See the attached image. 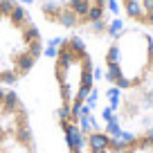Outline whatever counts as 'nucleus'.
<instances>
[{"instance_id":"nucleus-5","label":"nucleus","mask_w":153,"mask_h":153,"mask_svg":"<svg viewBox=\"0 0 153 153\" xmlns=\"http://www.w3.org/2000/svg\"><path fill=\"white\" fill-rule=\"evenodd\" d=\"M88 122L106 126L113 133L133 135L153 128V83L133 90L110 92L101 88Z\"/></svg>"},{"instance_id":"nucleus-9","label":"nucleus","mask_w":153,"mask_h":153,"mask_svg":"<svg viewBox=\"0 0 153 153\" xmlns=\"http://www.w3.org/2000/svg\"><path fill=\"white\" fill-rule=\"evenodd\" d=\"M23 2H27L29 7H34V5H38V2H45V0H23Z\"/></svg>"},{"instance_id":"nucleus-2","label":"nucleus","mask_w":153,"mask_h":153,"mask_svg":"<svg viewBox=\"0 0 153 153\" xmlns=\"http://www.w3.org/2000/svg\"><path fill=\"white\" fill-rule=\"evenodd\" d=\"M50 36L23 0H0V86L20 88L43 65Z\"/></svg>"},{"instance_id":"nucleus-7","label":"nucleus","mask_w":153,"mask_h":153,"mask_svg":"<svg viewBox=\"0 0 153 153\" xmlns=\"http://www.w3.org/2000/svg\"><path fill=\"white\" fill-rule=\"evenodd\" d=\"M83 153H153V128L120 135L101 124L88 122L83 131Z\"/></svg>"},{"instance_id":"nucleus-6","label":"nucleus","mask_w":153,"mask_h":153,"mask_svg":"<svg viewBox=\"0 0 153 153\" xmlns=\"http://www.w3.org/2000/svg\"><path fill=\"white\" fill-rule=\"evenodd\" d=\"M0 153H41L36 115L18 88L0 86Z\"/></svg>"},{"instance_id":"nucleus-4","label":"nucleus","mask_w":153,"mask_h":153,"mask_svg":"<svg viewBox=\"0 0 153 153\" xmlns=\"http://www.w3.org/2000/svg\"><path fill=\"white\" fill-rule=\"evenodd\" d=\"M32 9L43 29L50 32V41L74 34L95 48L104 45L122 25L115 0H45Z\"/></svg>"},{"instance_id":"nucleus-8","label":"nucleus","mask_w":153,"mask_h":153,"mask_svg":"<svg viewBox=\"0 0 153 153\" xmlns=\"http://www.w3.org/2000/svg\"><path fill=\"white\" fill-rule=\"evenodd\" d=\"M122 23L153 32V0H115Z\"/></svg>"},{"instance_id":"nucleus-1","label":"nucleus","mask_w":153,"mask_h":153,"mask_svg":"<svg viewBox=\"0 0 153 153\" xmlns=\"http://www.w3.org/2000/svg\"><path fill=\"white\" fill-rule=\"evenodd\" d=\"M43 63L52 90V128L61 153H83V131L101 90L97 52L86 38L65 34L50 41Z\"/></svg>"},{"instance_id":"nucleus-3","label":"nucleus","mask_w":153,"mask_h":153,"mask_svg":"<svg viewBox=\"0 0 153 153\" xmlns=\"http://www.w3.org/2000/svg\"><path fill=\"white\" fill-rule=\"evenodd\" d=\"M104 90L120 92L153 83V32L122 23L97 52Z\"/></svg>"}]
</instances>
